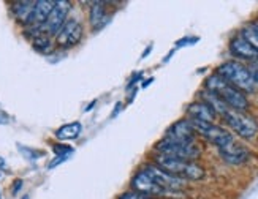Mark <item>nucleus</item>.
<instances>
[{"label": "nucleus", "instance_id": "9d476101", "mask_svg": "<svg viewBox=\"0 0 258 199\" xmlns=\"http://www.w3.org/2000/svg\"><path fill=\"white\" fill-rule=\"evenodd\" d=\"M165 139L181 144H192L195 141V128L188 120H179L166 131Z\"/></svg>", "mask_w": 258, "mask_h": 199}, {"label": "nucleus", "instance_id": "9b49d317", "mask_svg": "<svg viewBox=\"0 0 258 199\" xmlns=\"http://www.w3.org/2000/svg\"><path fill=\"white\" fill-rule=\"evenodd\" d=\"M132 186H133V190L137 191V193H141V194L149 196V197L151 196H160V194L166 193L163 188H160L159 185H157L144 171L138 172L137 175L133 177Z\"/></svg>", "mask_w": 258, "mask_h": 199}, {"label": "nucleus", "instance_id": "f8f14e48", "mask_svg": "<svg viewBox=\"0 0 258 199\" xmlns=\"http://www.w3.org/2000/svg\"><path fill=\"white\" fill-rule=\"evenodd\" d=\"M230 49H231V54L236 55L239 59H244V60H256L258 59V52L250 46V43L242 35L231 40Z\"/></svg>", "mask_w": 258, "mask_h": 199}, {"label": "nucleus", "instance_id": "f03ea898", "mask_svg": "<svg viewBox=\"0 0 258 199\" xmlns=\"http://www.w3.org/2000/svg\"><path fill=\"white\" fill-rule=\"evenodd\" d=\"M157 163L159 168L166 171L168 174H171L179 179H190V180H200L205 177V169L201 166L195 164L194 161L187 160H179L173 157H166V155H159L157 157Z\"/></svg>", "mask_w": 258, "mask_h": 199}, {"label": "nucleus", "instance_id": "f3484780", "mask_svg": "<svg viewBox=\"0 0 258 199\" xmlns=\"http://www.w3.org/2000/svg\"><path fill=\"white\" fill-rule=\"evenodd\" d=\"M81 131H83V127L80 122H72V124H67L55 131V136L62 141H69V139H76L81 135Z\"/></svg>", "mask_w": 258, "mask_h": 199}, {"label": "nucleus", "instance_id": "6ab92c4d", "mask_svg": "<svg viewBox=\"0 0 258 199\" xmlns=\"http://www.w3.org/2000/svg\"><path fill=\"white\" fill-rule=\"evenodd\" d=\"M35 32H38V30H35ZM33 44H35V48L41 52H49L52 49L48 35H44V33H41V32H38L37 37L33 38Z\"/></svg>", "mask_w": 258, "mask_h": 199}, {"label": "nucleus", "instance_id": "1a4fd4ad", "mask_svg": "<svg viewBox=\"0 0 258 199\" xmlns=\"http://www.w3.org/2000/svg\"><path fill=\"white\" fill-rule=\"evenodd\" d=\"M81 38H83L81 22L76 19H69L63 24V27L60 29V32L57 33L55 43H57L60 48H70V46H75V44L80 43Z\"/></svg>", "mask_w": 258, "mask_h": 199}, {"label": "nucleus", "instance_id": "ddd939ff", "mask_svg": "<svg viewBox=\"0 0 258 199\" xmlns=\"http://www.w3.org/2000/svg\"><path fill=\"white\" fill-rule=\"evenodd\" d=\"M219 150H220L222 158L231 164H241L249 160V152L244 147L238 146V144H234V141L227 144L225 147H220Z\"/></svg>", "mask_w": 258, "mask_h": 199}, {"label": "nucleus", "instance_id": "a211bd4d", "mask_svg": "<svg viewBox=\"0 0 258 199\" xmlns=\"http://www.w3.org/2000/svg\"><path fill=\"white\" fill-rule=\"evenodd\" d=\"M33 8H35V2H18L15 4V15L21 22H26L29 24L32 13H33Z\"/></svg>", "mask_w": 258, "mask_h": 199}, {"label": "nucleus", "instance_id": "393cba45", "mask_svg": "<svg viewBox=\"0 0 258 199\" xmlns=\"http://www.w3.org/2000/svg\"><path fill=\"white\" fill-rule=\"evenodd\" d=\"M2 166H5V160L0 157V168H2Z\"/></svg>", "mask_w": 258, "mask_h": 199}, {"label": "nucleus", "instance_id": "39448f33", "mask_svg": "<svg viewBox=\"0 0 258 199\" xmlns=\"http://www.w3.org/2000/svg\"><path fill=\"white\" fill-rule=\"evenodd\" d=\"M157 150L160 152V155H166V157H173L179 160H187V161L198 158V155H200V149L198 146H195V142L181 144V142H173L168 139H163L162 142L157 144Z\"/></svg>", "mask_w": 258, "mask_h": 199}, {"label": "nucleus", "instance_id": "0eeeda50", "mask_svg": "<svg viewBox=\"0 0 258 199\" xmlns=\"http://www.w3.org/2000/svg\"><path fill=\"white\" fill-rule=\"evenodd\" d=\"M69 11H70V2H67V0H59V2H55L46 22H44L43 26H40L37 30L44 33V35L59 33L60 29L63 27V24L67 22L65 19H67V15H69Z\"/></svg>", "mask_w": 258, "mask_h": 199}, {"label": "nucleus", "instance_id": "dca6fc26", "mask_svg": "<svg viewBox=\"0 0 258 199\" xmlns=\"http://www.w3.org/2000/svg\"><path fill=\"white\" fill-rule=\"evenodd\" d=\"M108 21H109V18L106 16L105 4L103 2H95L91 7V26H92V29L94 30L102 29Z\"/></svg>", "mask_w": 258, "mask_h": 199}, {"label": "nucleus", "instance_id": "423d86ee", "mask_svg": "<svg viewBox=\"0 0 258 199\" xmlns=\"http://www.w3.org/2000/svg\"><path fill=\"white\" fill-rule=\"evenodd\" d=\"M192 127L195 128V131H198L200 135H203L208 141H211L212 144L220 147H225L227 144L233 142V136L231 133H228L227 130H223L219 125L214 124H206V122H198V120H188Z\"/></svg>", "mask_w": 258, "mask_h": 199}, {"label": "nucleus", "instance_id": "aec40b11", "mask_svg": "<svg viewBox=\"0 0 258 199\" xmlns=\"http://www.w3.org/2000/svg\"><path fill=\"white\" fill-rule=\"evenodd\" d=\"M241 35L247 40L250 43V46L258 52V32L253 29V27H247V29H244Z\"/></svg>", "mask_w": 258, "mask_h": 199}, {"label": "nucleus", "instance_id": "20e7f679", "mask_svg": "<svg viewBox=\"0 0 258 199\" xmlns=\"http://www.w3.org/2000/svg\"><path fill=\"white\" fill-rule=\"evenodd\" d=\"M223 119H225V122L231 127V130L236 131L241 138L250 139L258 131L256 120L247 114H244L242 111H234V109L228 108L225 113H223Z\"/></svg>", "mask_w": 258, "mask_h": 199}, {"label": "nucleus", "instance_id": "5701e85b", "mask_svg": "<svg viewBox=\"0 0 258 199\" xmlns=\"http://www.w3.org/2000/svg\"><path fill=\"white\" fill-rule=\"evenodd\" d=\"M21 185H22V182H21V180H16V182H15V186H13V193H18V190L21 188Z\"/></svg>", "mask_w": 258, "mask_h": 199}, {"label": "nucleus", "instance_id": "4468645a", "mask_svg": "<svg viewBox=\"0 0 258 199\" xmlns=\"http://www.w3.org/2000/svg\"><path fill=\"white\" fill-rule=\"evenodd\" d=\"M54 5H55V2H52V0H40V2H35V8H33V13H32L29 24H32L35 29L43 26L44 22H46L48 16L51 15Z\"/></svg>", "mask_w": 258, "mask_h": 199}, {"label": "nucleus", "instance_id": "f257e3e1", "mask_svg": "<svg viewBox=\"0 0 258 199\" xmlns=\"http://www.w3.org/2000/svg\"><path fill=\"white\" fill-rule=\"evenodd\" d=\"M206 87L211 93L219 96L223 103L234 111H242L244 113L249 108V102L245 95L241 90H238L236 87H233L230 82H227L223 77H220L219 74L209 76L206 79Z\"/></svg>", "mask_w": 258, "mask_h": 199}, {"label": "nucleus", "instance_id": "7ed1b4c3", "mask_svg": "<svg viewBox=\"0 0 258 199\" xmlns=\"http://www.w3.org/2000/svg\"><path fill=\"white\" fill-rule=\"evenodd\" d=\"M217 74L223 77L227 82H230L238 90L252 92L255 88V79L253 74L249 68H245L239 62H227L219 66Z\"/></svg>", "mask_w": 258, "mask_h": 199}, {"label": "nucleus", "instance_id": "4be33fe9", "mask_svg": "<svg viewBox=\"0 0 258 199\" xmlns=\"http://www.w3.org/2000/svg\"><path fill=\"white\" fill-rule=\"evenodd\" d=\"M7 122H8V117L0 111V124H7Z\"/></svg>", "mask_w": 258, "mask_h": 199}, {"label": "nucleus", "instance_id": "b1692460", "mask_svg": "<svg viewBox=\"0 0 258 199\" xmlns=\"http://www.w3.org/2000/svg\"><path fill=\"white\" fill-rule=\"evenodd\" d=\"M253 79H255V84H258V71H253Z\"/></svg>", "mask_w": 258, "mask_h": 199}, {"label": "nucleus", "instance_id": "a878e982", "mask_svg": "<svg viewBox=\"0 0 258 199\" xmlns=\"http://www.w3.org/2000/svg\"><path fill=\"white\" fill-rule=\"evenodd\" d=\"M0 199H2V194H0Z\"/></svg>", "mask_w": 258, "mask_h": 199}, {"label": "nucleus", "instance_id": "2eb2a0df", "mask_svg": "<svg viewBox=\"0 0 258 199\" xmlns=\"http://www.w3.org/2000/svg\"><path fill=\"white\" fill-rule=\"evenodd\" d=\"M187 113L190 116V120H198V122H206V124H212V120L216 119V113L212 111L209 105L205 102L190 105Z\"/></svg>", "mask_w": 258, "mask_h": 199}, {"label": "nucleus", "instance_id": "412c9836", "mask_svg": "<svg viewBox=\"0 0 258 199\" xmlns=\"http://www.w3.org/2000/svg\"><path fill=\"white\" fill-rule=\"evenodd\" d=\"M119 199H152V197H149V196H144V194H141V193H125V194H122Z\"/></svg>", "mask_w": 258, "mask_h": 199}, {"label": "nucleus", "instance_id": "6e6552de", "mask_svg": "<svg viewBox=\"0 0 258 199\" xmlns=\"http://www.w3.org/2000/svg\"><path fill=\"white\" fill-rule=\"evenodd\" d=\"M144 172L148 174L160 188H163L165 191L181 190V188L184 186V183H185L182 179H179V177H174L171 174H168L166 171L159 168V166H148V168L144 169Z\"/></svg>", "mask_w": 258, "mask_h": 199}]
</instances>
